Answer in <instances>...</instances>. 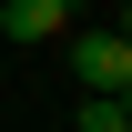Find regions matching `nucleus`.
Masks as SVG:
<instances>
[{
  "label": "nucleus",
  "instance_id": "f257e3e1",
  "mask_svg": "<svg viewBox=\"0 0 132 132\" xmlns=\"http://www.w3.org/2000/svg\"><path fill=\"white\" fill-rule=\"evenodd\" d=\"M61 41H71L81 92H132V41H122V31H61Z\"/></svg>",
  "mask_w": 132,
  "mask_h": 132
},
{
  "label": "nucleus",
  "instance_id": "f03ea898",
  "mask_svg": "<svg viewBox=\"0 0 132 132\" xmlns=\"http://www.w3.org/2000/svg\"><path fill=\"white\" fill-rule=\"evenodd\" d=\"M0 31H10L20 51H31V41H61L71 31V0H0Z\"/></svg>",
  "mask_w": 132,
  "mask_h": 132
},
{
  "label": "nucleus",
  "instance_id": "7ed1b4c3",
  "mask_svg": "<svg viewBox=\"0 0 132 132\" xmlns=\"http://www.w3.org/2000/svg\"><path fill=\"white\" fill-rule=\"evenodd\" d=\"M81 132H132V102H122V92H92V102H81Z\"/></svg>",
  "mask_w": 132,
  "mask_h": 132
},
{
  "label": "nucleus",
  "instance_id": "20e7f679",
  "mask_svg": "<svg viewBox=\"0 0 132 132\" xmlns=\"http://www.w3.org/2000/svg\"><path fill=\"white\" fill-rule=\"evenodd\" d=\"M71 10H81V0H71Z\"/></svg>",
  "mask_w": 132,
  "mask_h": 132
}]
</instances>
